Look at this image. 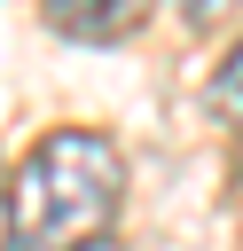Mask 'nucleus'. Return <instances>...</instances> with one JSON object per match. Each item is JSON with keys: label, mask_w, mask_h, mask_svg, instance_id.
I'll use <instances>...</instances> for the list:
<instances>
[{"label": "nucleus", "mask_w": 243, "mask_h": 251, "mask_svg": "<svg viewBox=\"0 0 243 251\" xmlns=\"http://www.w3.org/2000/svg\"><path fill=\"white\" fill-rule=\"evenodd\" d=\"M86 251H118V243H110V235H102V243H86Z\"/></svg>", "instance_id": "nucleus-4"}, {"label": "nucleus", "mask_w": 243, "mask_h": 251, "mask_svg": "<svg viewBox=\"0 0 243 251\" xmlns=\"http://www.w3.org/2000/svg\"><path fill=\"white\" fill-rule=\"evenodd\" d=\"M125 157L94 126H55L8 173V243L0 251H86L110 235Z\"/></svg>", "instance_id": "nucleus-1"}, {"label": "nucleus", "mask_w": 243, "mask_h": 251, "mask_svg": "<svg viewBox=\"0 0 243 251\" xmlns=\"http://www.w3.org/2000/svg\"><path fill=\"white\" fill-rule=\"evenodd\" d=\"M212 102H219V118H235V126H243V47L227 55V71H219V94H212Z\"/></svg>", "instance_id": "nucleus-3"}, {"label": "nucleus", "mask_w": 243, "mask_h": 251, "mask_svg": "<svg viewBox=\"0 0 243 251\" xmlns=\"http://www.w3.org/2000/svg\"><path fill=\"white\" fill-rule=\"evenodd\" d=\"M47 24H55L63 39H125V31L141 24V8H133V0H55Z\"/></svg>", "instance_id": "nucleus-2"}]
</instances>
